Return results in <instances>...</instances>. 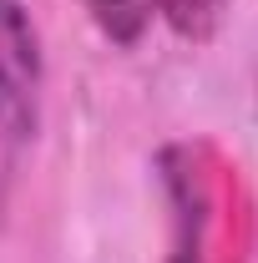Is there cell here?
Listing matches in <instances>:
<instances>
[{"mask_svg":"<svg viewBox=\"0 0 258 263\" xmlns=\"http://www.w3.org/2000/svg\"><path fill=\"white\" fill-rule=\"evenodd\" d=\"M35 86H41L35 31L15 0H0V137L10 147H21L35 132Z\"/></svg>","mask_w":258,"mask_h":263,"instance_id":"6da1fadb","label":"cell"},{"mask_svg":"<svg viewBox=\"0 0 258 263\" xmlns=\"http://www.w3.org/2000/svg\"><path fill=\"white\" fill-rule=\"evenodd\" d=\"M228 5L233 0H147V10H157L162 21L177 35H188V41H208V35L223 26Z\"/></svg>","mask_w":258,"mask_h":263,"instance_id":"3957f363","label":"cell"},{"mask_svg":"<svg viewBox=\"0 0 258 263\" xmlns=\"http://www.w3.org/2000/svg\"><path fill=\"white\" fill-rule=\"evenodd\" d=\"M182 162L167 152V187L177 202V248L167 263H208V223H213V187H208V172H197L193 147H182Z\"/></svg>","mask_w":258,"mask_h":263,"instance_id":"7a4b0ae2","label":"cell"},{"mask_svg":"<svg viewBox=\"0 0 258 263\" xmlns=\"http://www.w3.org/2000/svg\"><path fill=\"white\" fill-rule=\"evenodd\" d=\"M86 5V15L101 26V35H112V41H122V46H132L137 35L147 31V0H81Z\"/></svg>","mask_w":258,"mask_h":263,"instance_id":"277c9868","label":"cell"}]
</instances>
